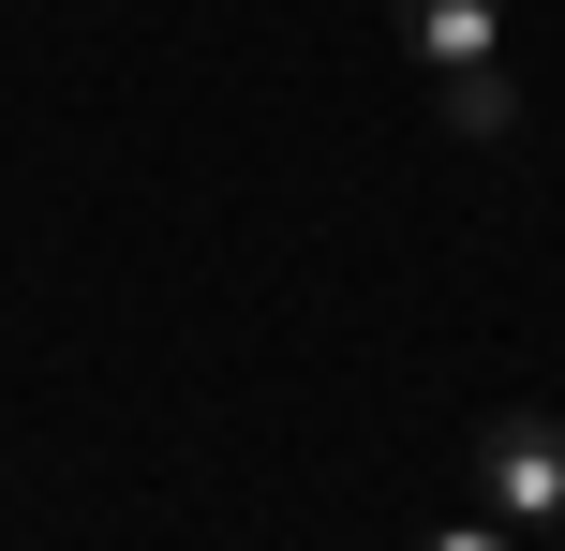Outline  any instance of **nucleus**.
Here are the masks:
<instances>
[{"label": "nucleus", "instance_id": "obj_4", "mask_svg": "<svg viewBox=\"0 0 565 551\" xmlns=\"http://www.w3.org/2000/svg\"><path fill=\"white\" fill-rule=\"evenodd\" d=\"M431 551H521V537H507V522H491V507H477V522H447Z\"/></svg>", "mask_w": 565, "mask_h": 551}, {"label": "nucleus", "instance_id": "obj_1", "mask_svg": "<svg viewBox=\"0 0 565 551\" xmlns=\"http://www.w3.org/2000/svg\"><path fill=\"white\" fill-rule=\"evenodd\" d=\"M477 507H491L507 537L565 522V417H551V403H507V417L477 433Z\"/></svg>", "mask_w": 565, "mask_h": 551}, {"label": "nucleus", "instance_id": "obj_2", "mask_svg": "<svg viewBox=\"0 0 565 551\" xmlns=\"http://www.w3.org/2000/svg\"><path fill=\"white\" fill-rule=\"evenodd\" d=\"M387 30L431 60V75H461V60H491V45H507V0H387Z\"/></svg>", "mask_w": 565, "mask_h": 551}, {"label": "nucleus", "instance_id": "obj_3", "mask_svg": "<svg viewBox=\"0 0 565 551\" xmlns=\"http://www.w3.org/2000/svg\"><path fill=\"white\" fill-rule=\"evenodd\" d=\"M431 119H447L461 149H507V135H521V89H507V60H461V75H431Z\"/></svg>", "mask_w": 565, "mask_h": 551}]
</instances>
